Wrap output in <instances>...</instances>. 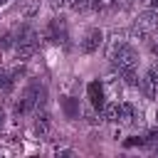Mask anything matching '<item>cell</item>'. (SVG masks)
I'll list each match as a JSON object with an SVG mask.
<instances>
[{
    "instance_id": "16",
    "label": "cell",
    "mask_w": 158,
    "mask_h": 158,
    "mask_svg": "<svg viewBox=\"0 0 158 158\" xmlns=\"http://www.w3.org/2000/svg\"><path fill=\"white\" fill-rule=\"evenodd\" d=\"M156 151H158V148H156Z\"/></svg>"
},
{
    "instance_id": "2",
    "label": "cell",
    "mask_w": 158,
    "mask_h": 158,
    "mask_svg": "<svg viewBox=\"0 0 158 158\" xmlns=\"http://www.w3.org/2000/svg\"><path fill=\"white\" fill-rule=\"evenodd\" d=\"M101 42H104V32H101L99 27H91V30H86V35L79 40V52H81V54H94V52L101 47Z\"/></svg>"
},
{
    "instance_id": "13",
    "label": "cell",
    "mask_w": 158,
    "mask_h": 158,
    "mask_svg": "<svg viewBox=\"0 0 158 158\" xmlns=\"http://www.w3.org/2000/svg\"><path fill=\"white\" fill-rule=\"evenodd\" d=\"M2 126H5V111L0 109V131H2Z\"/></svg>"
},
{
    "instance_id": "11",
    "label": "cell",
    "mask_w": 158,
    "mask_h": 158,
    "mask_svg": "<svg viewBox=\"0 0 158 158\" xmlns=\"http://www.w3.org/2000/svg\"><path fill=\"white\" fill-rule=\"evenodd\" d=\"M12 84H15V81L10 79V74L0 69V89H5V91H10V89H12Z\"/></svg>"
},
{
    "instance_id": "1",
    "label": "cell",
    "mask_w": 158,
    "mask_h": 158,
    "mask_svg": "<svg viewBox=\"0 0 158 158\" xmlns=\"http://www.w3.org/2000/svg\"><path fill=\"white\" fill-rule=\"evenodd\" d=\"M156 30H158V10L156 7H148V10H143V12L136 15V22H133L131 35L133 37H141V40H148Z\"/></svg>"
},
{
    "instance_id": "10",
    "label": "cell",
    "mask_w": 158,
    "mask_h": 158,
    "mask_svg": "<svg viewBox=\"0 0 158 158\" xmlns=\"http://www.w3.org/2000/svg\"><path fill=\"white\" fill-rule=\"evenodd\" d=\"M146 79H148L151 84H156V86H158V62H153V64L148 67V72H146Z\"/></svg>"
},
{
    "instance_id": "3",
    "label": "cell",
    "mask_w": 158,
    "mask_h": 158,
    "mask_svg": "<svg viewBox=\"0 0 158 158\" xmlns=\"http://www.w3.org/2000/svg\"><path fill=\"white\" fill-rule=\"evenodd\" d=\"M86 99H89V104L99 111L104 104H106V86H104V81H99V79H94V81H89L86 84Z\"/></svg>"
},
{
    "instance_id": "4",
    "label": "cell",
    "mask_w": 158,
    "mask_h": 158,
    "mask_svg": "<svg viewBox=\"0 0 158 158\" xmlns=\"http://www.w3.org/2000/svg\"><path fill=\"white\" fill-rule=\"evenodd\" d=\"M47 37L52 40V42H67V22H64V17H52L49 20V25H47Z\"/></svg>"
},
{
    "instance_id": "12",
    "label": "cell",
    "mask_w": 158,
    "mask_h": 158,
    "mask_svg": "<svg viewBox=\"0 0 158 158\" xmlns=\"http://www.w3.org/2000/svg\"><path fill=\"white\" fill-rule=\"evenodd\" d=\"M49 2H52L54 7H64V0H49Z\"/></svg>"
},
{
    "instance_id": "6",
    "label": "cell",
    "mask_w": 158,
    "mask_h": 158,
    "mask_svg": "<svg viewBox=\"0 0 158 158\" xmlns=\"http://www.w3.org/2000/svg\"><path fill=\"white\" fill-rule=\"evenodd\" d=\"M131 123V121H136V106L131 104V101H121L118 104V118H116V123Z\"/></svg>"
},
{
    "instance_id": "8",
    "label": "cell",
    "mask_w": 158,
    "mask_h": 158,
    "mask_svg": "<svg viewBox=\"0 0 158 158\" xmlns=\"http://www.w3.org/2000/svg\"><path fill=\"white\" fill-rule=\"evenodd\" d=\"M37 12H40V0H30V2L25 5V10H22V15H25L27 20H30V17H35Z\"/></svg>"
},
{
    "instance_id": "9",
    "label": "cell",
    "mask_w": 158,
    "mask_h": 158,
    "mask_svg": "<svg viewBox=\"0 0 158 158\" xmlns=\"http://www.w3.org/2000/svg\"><path fill=\"white\" fill-rule=\"evenodd\" d=\"M15 47V32H2L0 37V49H10Z\"/></svg>"
},
{
    "instance_id": "14",
    "label": "cell",
    "mask_w": 158,
    "mask_h": 158,
    "mask_svg": "<svg viewBox=\"0 0 158 158\" xmlns=\"http://www.w3.org/2000/svg\"><path fill=\"white\" fill-rule=\"evenodd\" d=\"M148 7H156L158 10V0H148Z\"/></svg>"
},
{
    "instance_id": "5",
    "label": "cell",
    "mask_w": 158,
    "mask_h": 158,
    "mask_svg": "<svg viewBox=\"0 0 158 158\" xmlns=\"http://www.w3.org/2000/svg\"><path fill=\"white\" fill-rule=\"evenodd\" d=\"M32 128H35V133L40 136V138H44V136H49V131H52V116L42 109H37V114H35V123H32Z\"/></svg>"
},
{
    "instance_id": "7",
    "label": "cell",
    "mask_w": 158,
    "mask_h": 158,
    "mask_svg": "<svg viewBox=\"0 0 158 158\" xmlns=\"http://www.w3.org/2000/svg\"><path fill=\"white\" fill-rule=\"evenodd\" d=\"M62 111L67 114V118H79V99H72V96H62Z\"/></svg>"
},
{
    "instance_id": "15",
    "label": "cell",
    "mask_w": 158,
    "mask_h": 158,
    "mask_svg": "<svg viewBox=\"0 0 158 158\" xmlns=\"http://www.w3.org/2000/svg\"><path fill=\"white\" fill-rule=\"evenodd\" d=\"M156 121H158V109H156Z\"/></svg>"
}]
</instances>
